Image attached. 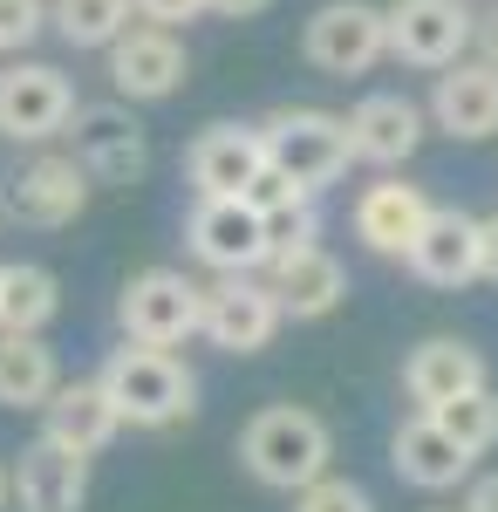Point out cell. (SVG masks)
<instances>
[{
    "label": "cell",
    "mask_w": 498,
    "mask_h": 512,
    "mask_svg": "<svg viewBox=\"0 0 498 512\" xmlns=\"http://www.w3.org/2000/svg\"><path fill=\"white\" fill-rule=\"evenodd\" d=\"M239 465L253 485H267V492H301L314 478L335 472V431L301 410V403H267L246 431H239Z\"/></svg>",
    "instance_id": "6da1fadb"
},
{
    "label": "cell",
    "mask_w": 498,
    "mask_h": 512,
    "mask_svg": "<svg viewBox=\"0 0 498 512\" xmlns=\"http://www.w3.org/2000/svg\"><path fill=\"white\" fill-rule=\"evenodd\" d=\"M96 383H103V396L116 403V417L130 431H171V424H185L198 410V376L178 349H137V342H123L96 369Z\"/></svg>",
    "instance_id": "7a4b0ae2"
},
{
    "label": "cell",
    "mask_w": 498,
    "mask_h": 512,
    "mask_svg": "<svg viewBox=\"0 0 498 512\" xmlns=\"http://www.w3.org/2000/svg\"><path fill=\"white\" fill-rule=\"evenodd\" d=\"M260 137H267V171H280L287 185H301V192H328V185H342L355 151H348V123L335 110H273L260 117Z\"/></svg>",
    "instance_id": "3957f363"
},
{
    "label": "cell",
    "mask_w": 498,
    "mask_h": 512,
    "mask_svg": "<svg viewBox=\"0 0 498 512\" xmlns=\"http://www.w3.org/2000/svg\"><path fill=\"white\" fill-rule=\"evenodd\" d=\"M198 301L205 287L185 267H144L116 287V328L137 349H185L198 335Z\"/></svg>",
    "instance_id": "277c9868"
},
{
    "label": "cell",
    "mask_w": 498,
    "mask_h": 512,
    "mask_svg": "<svg viewBox=\"0 0 498 512\" xmlns=\"http://www.w3.org/2000/svg\"><path fill=\"white\" fill-rule=\"evenodd\" d=\"M62 137H69V158L89 171V185L130 192L151 171V137H144V123H137L130 103H76V117H69Z\"/></svg>",
    "instance_id": "5b68a950"
},
{
    "label": "cell",
    "mask_w": 498,
    "mask_h": 512,
    "mask_svg": "<svg viewBox=\"0 0 498 512\" xmlns=\"http://www.w3.org/2000/svg\"><path fill=\"white\" fill-rule=\"evenodd\" d=\"M301 55L321 76H369L376 62H389V21L376 0H328L314 7L301 28Z\"/></svg>",
    "instance_id": "8992f818"
},
{
    "label": "cell",
    "mask_w": 498,
    "mask_h": 512,
    "mask_svg": "<svg viewBox=\"0 0 498 512\" xmlns=\"http://www.w3.org/2000/svg\"><path fill=\"white\" fill-rule=\"evenodd\" d=\"M76 117V82L55 62H7L0 69V137L7 144H55Z\"/></svg>",
    "instance_id": "52a82bcc"
},
{
    "label": "cell",
    "mask_w": 498,
    "mask_h": 512,
    "mask_svg": "<svg viewBox=\"0 0 498 512\" xmlns=\"http://www.w3.org/2000/svg\"><path fill=\"white\" fill-rule=\"evenodd\" d=\"M280 301L260 274H212L205 301H198V335L226 355H260L280 335Z\"/></svg>",
    "instance_id": "ba28073f"
},
{
    "label": "cell",
    "mask_w": 498,
    "mask_h": 512,
    "mask_svg": "<svg viewBox=\"0 0 498 512\" xmlns=\"http://www.w3.org/2000/svg\"><path fill=\"white\" fill-rule=\"evenodd\" d=\"M389 62L403 69H451L471 55V28L478 14L464 0H389Z\"/></svg>",
    "instance_id": "9c48e42d"
},
{
    "label": "cell",
    "mask_w": 498,
    "mask_h": 512,
    "mask_svg": "<svg viewBox=\"0 0 498 512\" xmlns=\"http://www.w3.org/2000/svg\"><path fill=\"white\" fill-rule=\"evenodd\" d=\"M185 246L205 274H267L273 260L267 226L246 198H198L192 219H185Z\"/></svg>",
    "instance_id": "30bf717a"
},
{
    "label": "cell",
    "mask_w": 498,
    "mask_h": 512,
    "mask_svg": "<svg viewBox=\"0 0 498 512\" xmlns=\"http://www.w3.org/2000/svg\"><path fill=\"white\" fill-rule=\"evenodd\" d=\"M103 55H110L116 103H164V96H178V89H185V76H192L185 41L171 35V28H144V21H130V28L103 48Z\"/></svg>",
    "instance_id": "8fae6325"
},
{
    "label": "cell",
    "mask_w": 498,
    "mask_h": 512,
    "mask_svg": "<svg viewBox=\"0 0 498 512\" xmlns=\"http://www.w3.org/2000/svg\"><path fill=\"white\" fill-rule=\"evenodd\" d=\"M185 178L198 198H246L267 178V137L260 123H205L185 144Z\"/></svg>",
    "instance_id": "7c38bea8"
},
{
    "label": "cell",
    "mask_w": 498,
    "mask_h": 512,
    "mask_svg": "<svg viewBox=\"0 0 498 512\" xmlns=\"http://www.w3.org/2000/svg\"><path fill=\"white\" fill-rule=\"evenodd\" d=\"M348 151L355 164H376V171H403V164L423 151V103H410L403 89H376V96H362L355 110H348Z\"/></svg>",
    "instance_id": "4fadbf2b"
},
{
    "label": "cell",
    "mask_w": 498,
    "mask_h": 512,
    "mask_svg": "<svg viewBox=\"0 0 498 512\" xmlns=\"http://www.w3.org/2000/svg\"><path fill=\"white\" fill-rule=\"evenodd\" d=\"M7 506L14 512H89V458H76L55 437H35L7 465Z\"/></svg>",
    "instance_id": "5bb4252c"
},
{
    "label": "cell",
    "mask_w": 498,
    "mask_h": 512,
    "mask_svg": "<svg viewBox=\"0 0 498 512\" xmlns=\"http://www.w3.org/2000/svg\"><path fill=\"white\" fill-rule=\"evenodd\" d=\"M89 171H82L69 151H35V158L21 164V178H14V192H7V212L21 219V226H41V233H55V226H76L82 212H89Z\"/></svg>",
    "instance_id": "9a60e30c"
},
{
    "label": "cell",
    "mask_w": 498,
    "mask_h": 512,
    "mask_svg": "<svg viewBox=\"0 0 498 512\" xmlns=\"http://www.w3.org/2000/svg\"><path fill=\"white\" fill-rule=\"evenodd\" d=\"M273 287V301H280V315L287 321H321L335 315L348 301V267L314 239V246H287V253H273L267 274H260Z\"/></svg>",
    "instance_id": "2e32d148"
},
{
    "label": "cell",
    "mask_w": 498,
    "mask_h": 512,
    "mask_svg": "<svg viewBox=\"0 0 498 512\" xmlns=\"http://www.w3.org/2000/svg\"><path fill=\"white\" fill-rule=\"evenodd\" d=\"M423 117L437 123L444 137H458V144L498 137V69L478 62V55L437 69V89H430V110H423Z\"/></svg>",
    "instance_id": "e0dca14e"
},
{
    "label": "cell",
    "mask_w": 498,
    "mask_h": 512,
    "mask_svg": "<svg viewBox=\"0 0 498 512\" xmlns=\"http://www.w3.org/2000/svg\"><path fill=\"white\" fill-rule=\"evenodd\" d=\"M389 465H396L403 485H417V492H458V485H471V465L478 458L430 410H417V417H403L396 437H389Z\"/></svg>",
    "instance_id": "ac0fdd59"
},
{
    "label": "cell",
    "mask_w": 498,
    "mask_h": 512,
    "mask_svg": "<svg viewBox=\"0 0 498 512\" xmlns=\"http://www.w3.org/2000/svg\"><path fill=\"white\" fill-rule=\"evenodd\" d=\"M423 219H430V198H423V185H410V178H376L369 192L355 198V212H348V226H355V239L376 253V260H403L410 246H417Z\"/></svg>",
    "instance_id": "d6986e66"
},
{
    "label": "cell",
    "mask_w": 498,
    "mask_h": 512,
    "mask_svg": "<svg viewBox=\"0 0 498 512\" xmlns=\"http://www.w3.org/2000/svg\"><path fill=\"white\" fill-rule=\"evenodd\" d=\"M485 383H492L485 376V355L471 349L464 335H430V342H417V349L403 355V396L417 410H444V403L485 390Z\"/></svg>",
    "instance_id": "ffe728a7"
},
{
    "label": "cell",
    "mask_w": 498,
    "mask_h": 512,
    "mask_svg": "<svg viewBox=\"0 0 498 512\" xmlns=\"http://www.w3.org/2000/svg\"><path fill=\"white\" fill-rule=\"evenodd\" d=\"M403 267L423 280V287H464L478 280V219L458 212V205H430L417 246L403 253Z\"/></svg>",
    "instance_id": "44dd1931"
},
{
    "label": "cell",
    "mask_w": 498,
    "mask_h": 512,
    "mask_svg": "<svg viewBox=\"0 0 498 512\" xmlns=\"http://www.w3.org/2000/svg\"><path fill=\"white\" fill-rule=\"evenodd\" d=\"M116 431H123V417H116V403L103 396L96 376H62V390L41 403V437H55V444H69L76 458H96V451H110Z\"/></svg>",
    "instance_id": "7402d4cb"
},
{
    "label": "cell",
    "mask_w": 498,
    "mask_h": 512,
    "mask_svg": "<svg viewBox=\"0 0 498 512\" xmlns=\"http://www.w3.org/2000/svg\"><path fill=\"white\" fill-rule=\"evenodd\" d=\"M62 390V362L48 335H0V410H41Z\"/></svg>",
    "instance_id": "603a6c76"
},
{
    "label": "cell",
    "mask_w": 498,
    "mask_h": 512,
    "mask_svg": "<svg viewBox=\"0 0 498 512\" xmlns=\"http://www.w3.org/2000/svg\"><path fill=\"white\" fill-rule=\"evenodd\" d=\"M55 315H62V280L41 260H7V274H0V335H48Z\"/></svg>",
    "instance_id": "cb8c5ba5"
},
{
    "label": "cell",
    "mask_w": 498,
    "mask_h": 512,
    "mask_svg": "<svg viewBox=\"0 0 498 512\" xmlns=\"http://www.w3.org/2000/svg\"><path fill=\"white\" fill-rule=\"evenodd\" d=\"M246 205L260 212L273 253H287V246H314V239H321V198L301 192V185H287L280 171H267V178L246 192Z\"/></svg>",
    "instance_id": "d4e9b609"
},
{
    "label": "cell",
    "mask_w": 498,
    "mask_h": 512,
    "mask_svg": "<svg viewBox=\"0 0 498 512\" xmlns=\"http://www.w3.org/2000/svg\"><path fill=\"white\" fill-rule=\"evenodd\" d=\"M130 21V0H48V28L69 48H110Z\"/></svg>",
    "instance_id": "484cf974"
},
{
    "label": "cell",
    "mask_w": 498,
    "mask_h": 512,
    "mask_svg": "<svg viewBox=\"0 0 498 512\" xmlns=\"http://www.w3.org/2000/svg\"><path fill=\"white\" fill-rule=\"evenodd\" d=\"M430 417L458 437L471 458H485V451L498 444V390H492V383H485V390H471V396H458V403H444V410H430Z\"/></svg>",
    "instance_id": "4316f807"
},
{
    "label": "cell",
    "mask_w": 498,
    "mask_h": 512,
    "mask_svg": "<svg viewBox=\"0 0 498 512\" xmlns=\"http://www.w3.org/2000/svg\"><path fill=\"white\" fill-rule=\"evenodd\" d=\"M294 512H376V499H369V485L328 472V478H314V485L294 492Z\"/></svg>",
    "instance_id": "83f0119b"
},
{
    "label": "cell",
    "mask_w": 498,
    "mask_h": 512,
    "mask_svg": "<svg viewBox=\"0 0 498 512\" xmlns=\"http://www.w3.org/2000/svg\"><path fill=\"white\" fill-rule=\"evenodd\" d=\"M48 35V0H0V55H21Z\"/></svg>",
    "instance_id": "f1b7e54d"
},
{
    "label": "cell",
    "mask_w": 498,
    "mask_h": 512,
    "mask_svg": "<svg viewBox=\"0 0 498 512\" xmlns=\"http://www.w3.org/2000/svg\"><path fill=\"white\" fill-rule=\"evenodd\" d=\"M130 14H137L144 28H171V35H178L185 21L205 14V0H130Z\"/></svg>",
    "instance_id": "f546056e"
},
{
    "label": "cell",
    "mask_w": 498,
    "mask_h": 512,
    "mask_svg": "<svg viewBox=\"0 0 498 512\" xmlns=\"http://www.w3.org/2000/svg\"><path fill=\"white\" fill-rule=\"evenodd\" d=\"M478 280H498V212L478 219Z\"/></svg>",
    "instance_id": "4dcf8cb0"
},
{
    "label": "cell",
    "mask_w": 498,
    "mask_h": 512,
    "mask_svg": "<svg viewBox=\"0 0 498 512\" xmlns=\"http://www.w3.org/2000/svg\"><path fill=\"white\" fill-rule=\"evenodd\" d=\"M458 512H498V472H478V478H471Z\"/></svg>",
    "instance_id": "1f68e13d"
},
{
    "label": "cell",
    "mask_w": 498,
    "mask_h": 512,
    "mask_svg": "<svg viewBox=\"0 0 498 512\" xmlns=\"http://www.w3.org/2000/svg\"><path fill=\"white\" fill-rule=\"evenodd\" d=\"M471 48H478V62H492L498 69V7L478 14V28H471Z\"/></svg>",
    "instance_id": "d6a6232c"
},
{
    "label": "cell",
    "mask_w": 498,
    "mask_h": 512,
    "mask_svg": "<svg viewBox=\"0 0 498 512\" xmlns=\"http://www.w3.org/2000/svg\"><path fill=\"white\" fill-rule=\"evenodd\" d=\"M273 0H205V14H226V21H253V14H267Z\"/></svg>",
    "instance_id": "836d02e7"
},
{
    "label": "cell",
    "mask_w": 498,
    "mask_h": 512,
    "mask_svg": "<svg viewBox=\"0 0 498 512\" xmlns=\"http://www.w3.org/2000/svg\"><path fill=\"white\" fill-rule=\"evenodd\" d=\"M0 512H7V465H0Z\"/></svg>",
    "instance_id": "e575fe53"
},
{
    "label": "cell",
    "mask_w": 498,
    "mask_h": 512,
    "mask_svg": "<svg viewBox=\"0 0 498 512\" xmlns=\"http://www.w3.org/2000/svg\"><path fill=\"white\" fill-rule=\"evenodd\" d=\"M0 274H7V260H0Z\"/></svg>",
    "instance_id": "d590c367"
}]
</instances>
